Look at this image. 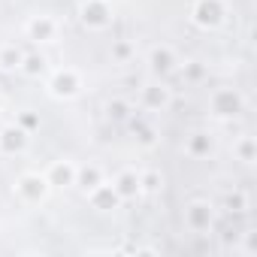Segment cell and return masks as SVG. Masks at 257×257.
<instances>
[{"label": "cell", "instance_id": "cell-3", "mask_svg": "<svg viewBox=\"0 0 257 257\" xmlns=\"http://www.w3.org/2000/svg\"><path fill=\"white\" fill-rule=\"evenodd\" d=\"M209 109L215 118H236L245 112V97L236 91V88H218L212 97H209Z\"/></svg>", "mask_w": 257, "mask_h": 257}, {"label": "cell", "instance_id": "cell-14", "mask_svg": "<svg viewBox=\"0 0 257 257\" xmlns=\"http://www.w3.org/2000/svg\"><path fill=\"white\" fill-rule=\"evenodd\" d=\"M100 182H106V179H103V170H100L97 164H88V167H79V170H76V185H79L85 194H88L91 188H97Z\"/></svg>", "mask_w": 257, "mask_h": 257}, {"label": "cell", "instance_id": "cell-12", "mask_svg": "<svg viewBox=\"0 0 257 257\" xmlns=\"http://www.w3.org/2000/svg\"><path fill=\"white\" fill-rule=\"evenodd\" d=\"M112 188L118 191L121 203H127V200H137V197L143 194V188H140V173H137V170H121V173L112 179Z\"/></svg>", "mask_w": 257, "mask_h": 257}, {"label": "cell", "instance_id": "cell-22", "mask_svg": "<svg viewBox=\"0 0 257 257\" xmlns=\"http://www.w3.org/2000/svg\"><path fill=\"white\" fill-rule=\"evenodd\" d=\"M134 52H137L134 43H127V40H118V43L112 46V58H115L118 64H127V61L134 58Z\"/></svg>", "mask_w": 257, "mask_h": 257}, {"label": "cell", "instance_id": "cell-18", "mask_svg": "<svg viewBox=\"0 0 257 257\" xmlns=\"http://www.w3.org/2000/svg\"><path fill=\"white\" fill-rule=\"evenodd\" d=\"M131 124H134V134H137V140H140V143H143V146H146V149H149V146H155V143H158V134H155V127H152V124H149V121H143V118H140V115H137V118H134V121H131Z\"/></svg>", "mask_w": 257, "mask_h": 257}, {"label": "cell", "instance_id": "cell-26", "mask_svg": "<svg viewBox=\"0 0 257 257\" xmlns=\"http://www.w3.org/2000/svg\"><path fill=\"white\" fill-rule=\"evenodd\" d=\"M254 236H257L254 230L245 233V254H254V251H257V239H254Z\"/></svg>", "mask_w": 257, "mask_h": 257}, {"label": "cell", "instance_id": "cell-6", "mask_svg": "<svg viewBox=\"0 0 257 257\" xmlns=\"http://www.w3.org/2000/svg\"><path fill=\"white\" fill-rule=\"evenodd\" d=\"M82 22L91 31H106L112 25V10H109V0H85L82 4Z\"/></svg>", "mask_w": 257, "mask_h": 257}, {"label": "cell", "instance_id": "cell-20", "mask_svg": "<svg viewBox=\"0 0 257 257\" xmlns=\"http://www.w3.org/2000/svg\"><path fill=\"white\" fill-rule=\"evenodd\" d=\"M233 155H236L242 164H254V161H257V152H254V137H239V143L233 146Z\"/></svg>", "mask_w": 257, "mask_h": 257}, {"label": "cell", "instance_id": "cell-2", "mask_svg": "<svg viewBox=\"0 0 257 257\" xmlns=\"http://www.w3.org/2000/svg\"><path fill=\"white\" fill-rule=\"evenodd\" d=\"M49 191H52V185H49V179L43 173H25L16 182V194H19V200L25 206H40L49 197Z\"/></svg>", "mask_w": 257, "mask_h": 257}, {"label": "cell", "instance_id": "cell-17", "mask_svg": "<svg viewBox=\"0 0 257 257\" xmlns=\"http://www.w3.org/2000/svg\"><path fill=\"white\" fill-rule=\"evenodd\" d=\"M25 76H31V79H37V76H43L46 73V58L40 55V52H34V55H25L22 58V67H19Z\"/></svg>", "mask_w": 257, "mask_h": 257}, {"label": "cell", "instance_id": "cell-13", "mask_svg": "<svg viewBox=\"0 0 257 257\" xmlns=\"http://www.w3.org/2000/svg\"><path fill=\"white\" fill-rule=\"evenodd\" d=\"M76 164L73 161H55L43 176L49 179V185L52 188H70V185H76Z\"/></svg>", "mask_w": 257, "mask_h": 257}, {"label": "cell", "instance_id": "cell-8", "mask_svg": "<svg viewBox=\"0 0 257 257\" xmlns=\"http://www.w3.org/2000/svg\"><path fill=\"white\" fill-rule=\"evenodd\" d=\"M179 64H182V61L176 58V52H173L170 46H155V49L149 52V67H152V73L161 76V79H167L170 73H176Z\"/></svg>", "mask_w": 257, "mask_h": 257}, {"label": "cell", "instance_id": "cell-1", "mask_svg": "<svg viewBox=\"0 0 257 257\" xmlns=\"http://www.w3.org/2000/svg\"><path fill=\"white\" fill-rule=\"evenodd\" d=\"M82 88H85L82 85V73L76 67H61V70H55L49 76V94L55 100H73V97L82 94Z\"/></svg>", "mask_w": 257, "mask_h": 257}, {"label": "cell", "instance_id": "cell-4", "mask_svg": "<svg viewBox=\"0 0 257 257\" xmlns=\"http://www.w3.org/2000/svg\"><path fill=\"white\" fill-rule=\"evenodd\" d=\"M191 19L197 28L209 31V28H218L224 19H227V4L224 0H197L194 10H191Z\"/></svg>", "mask_w": 257, "mask_h": 257}, {"label": "cell", "instance_id": "cell-16", "mask_svg": "<svg viewBox=\"0 0 257 257\" xmlns=\"http://www.w3.org/2000/svg\"><path fill=\"white\" fill-rule=\"evenodd\" d=\"M185 149H188L191 158H209V152H212V137H206V134H191Z\"/></svg>", "mask_w": 257, "mask_h": 257}, {"label": "cell", "instance_id": "cell-21", "mask_svg": "<svg viewBox=\"0 0 257 257\" xmlns=\"http://www.w3.org/2000/svg\"><path fill=\"white\" fill-rule=\"evenodd\" d=\"M140 188H143V194H158L164 188V176L158 170H146V173H140Z\"/></svg>", "mask_w": 257, "mask_h": 257}, {"label": "cell", "instance_id": "cell-10", "mask_svg": "<svg viewBox=\"0 0 257 257\" xmlns=\"http://www.w3.org/2000/svg\"><path fill=\"white\" fill-rule=\"evenodd\" d=\"M85 197H88L91 209H97V212H112V209L121 206V197H118V191L112 188V182H100V185L91 188Z\"/></svg>", "mask_w": 257, "mask_h": 257}, {"label": "cell", "instance_id": "cell-24", "mask_svg": "<svg viewBox=\"0 0 257 257\" xmlns=\"http://www.w3.org/2000/svg\"><path fill=\"white\" fill-rule=\"evenodd\" d=\"M19 127L31 134L34 127H40V118H37V115H31V112H22V118H19Z\"/></svg>", "mask_w": 257, "mask_h": 257}, {"label": "cell", "instance_id": "cell-7", "mask_svg": "<svg viewBox=\"0 0 257 257\" xmlns=\"http://www.w3.org/2000/svg\"><path fill=\"white\" fill-rule=\"evenodd\" d=\"M25 34L31 43H55L58 40V22L52 16H34L25 25Z\"/></svg>", "mask_w": 257, "mask_h": 257}, {"label": "cell", "instance_id": "cell-25", "mask_svg": "<svg viewBox=\"0 0 257 257\" xmlns=\"http://www.w3.org/2000/svg\"><path fill=\"white\" fill-rule=\"evenodd\" d=\"M185 76H191V79H200V76H203V67H200L197 61H188V64H185Z\"/></svg>", "mask_w": 257, "mask_h": 257}, {"label": "cell", "instance_id": "cell-9", "mask_svg": "<svg viewBox=\"0 0 257 257\" xmlns=\"http://www.w3.org/2000/svg\"><path fill=\"white\" fill-rule=\"evenodd\" d=\"M140 103H143V109H149V112H164V109L170 106V88H167L164 82H149V85H143V91H140Z\"/></svg>", "mask_w": 257, "mask_h": 257}, {"label": "cell", "instance_id": "cell-5", "mask_svg": "<svg viewBox=\"0 0 257 257\" xmlns=\"http://www.w3.org/2000/svg\"><path fill=\"white\" fill-rule=\"evenodd\" d=\"M212 224H215V209L206 200L188 203V209H185V227L191 233H206V230H212Z\"/></svg>", "mask_w": 257, "mask_h": 257}, {"label": "cell", "instance_id": "cell-23", "mask_svg": "<svg viewBox=\"0 0 257 257\" xmlns=\"http://www.w3.org/2000/svg\"><path fill=\"white\" fill-rule=\"evenodd\" d=\"M227 209H230V212H248V209H251L248 194H245V191H233V194L227 197Z\"/></svg>", "mask_w": 257, "mask_h": 257}, {"label": "cell", "instance_id": "cell-11", "mask_svg": "<svg viewBox=\"0 0 257 257\" xmlns=\"http://www.w3.org/2000/svg\"><path fill=\"white\" fill-rule=\"evenodd\" d=\"M28 131H22L19 124H10V127H4L0 131V155H22L25 149H28Z\"/></svg>", "mask_w": 257, "mask_h": 257}, {"label": "cell", "instance_id": "cell-19", "mask_svg": "<svg viewBox=\"0 0 257 257\" xmlns=\"http://www.w3.org/2000/svg\"><path fill=\"white\" fill-rule=\"evenodd\" d=\"M106 112H109V118H115V121H127V118H131V112H134V106H131V100L115 97V100L106 103Z\"/></svg>", "mask_w": 257, "mask_h": 257}, {"label": "cell", "instance_id": "cell-15", "mask_svg": "<svg viewBox=\"0 0 257 257\" xmlns=\"http://www.w3.org/2000/svg\"><path fill=\"white\" fill-rule=\"evenodd\" d=\"M22 58H25V52H22L16 43H7L4 49H0V70H4V73L19 70V67H22Z\"/></svg>", "mask_w": 257, "mask_h": 257}]
</instances>
